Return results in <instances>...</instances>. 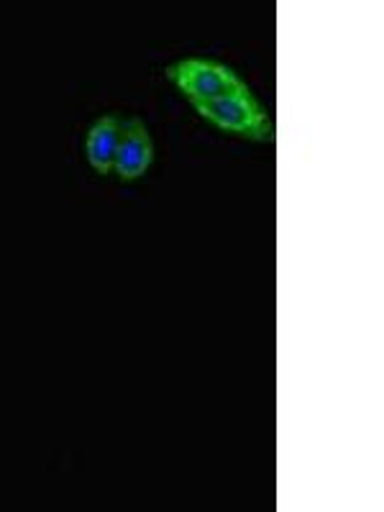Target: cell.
<instances>
[{
  "instance_id": "6da1fadb",
  "label": "cell",
  "mask_w": 384,
  "mask_h": 512,
  "mask_svg": "<svg viewBox=\"0 0 384 512\" xmlns=\"http://www.w3.org/2000/svg\"><path fill=\"white\" fill-rule=\"evenodd\" d=\"M195 111H198L205 121L223 128V131H231V134L246 136V139L254 141L274 139L272 118H269L267 111L259 105V100L249 93V88L226 95V98L195 105Z\"/></svg>"
},
{
  "instance_id": "7a4b0ae2",
  "label": "cell",
  "mask_w": 384,
  "mask_h": 512,
  "mask_svg": "<svg viewBox=\"0 0 384 512\" xmlns=\"http://www.w3.org/2000/svg\"><path fill=\"white\" fill-rule=\"evenodd\" d=\"M169 80L175 82L177 90L190 98L192 105L210 103V100L226 98L231 93L244 90V80L226 64L213 59H185V62L169 67Z\"/></svg>"
},
{
  "instance_id": "3957f363",
  "label": "cell",
  "mask_w": 384,
  "mask_h": 512,
  "mask_svg": "<svg viewBox=\"0 0 384 512\" xmlns=\"http://www.w3.org/2000/svg\"><path fill=\"white\" fill-rule=\"evenodd\" d=\"M154 159L152 136L146 131L141 118H126L121 121V136H118L116 162L113 169L121 180H139Z\"/></svg>"
},
{
  "instance_id": "277c9868",
  "label": "cell",
  "mask_w": 384,
  "mask_h": 512,
  "mask_svg": "<svg viewBox=\"0 0 384 512\" xmlns=\"http://www.w3.org/2000/svg\"><path fill=\"white\" fill-rule=\"evenodd\" d=\"M118 136H121V118L105 116L90 128L88 134V159L98 175H108L116 162Z\"/></svg>"
}]
</instances>
